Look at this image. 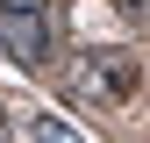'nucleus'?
<instances>
[{"label": "nucleus", "mask_w": 150, "mask_h": 143, "mask_svg": "<svg viewBox=\"0 0 150 143\" xmlns=\"http://www.w3.org/2000/svg\"><path fill=\"white\" fill-rule=\"evenodd\" d=\"M7 14H43V0H7Z\"/></svg>", "instance_id": "nucleus-4"}, {"label": "nucleus", "mask_w": 150, "mask_h": 143, "mask_svg": "<svg viewBox=\"0 0 150 143\" xmlns=\"http://www.w3.org/2000/svg\"><path fill=\"white\" fill-rule=\"evenodd\" d=\"M79 86L86 100H107V107H122L129 93H136V57H129V50H86L79 57Z\"/></svg>", "instance_id": "nucleus-1"}, {"label": "nucleus", "mask_w": 150, "mask_h": 143, "mask_svg": "<svg viewBox=\"0 0 150 143\" xmlns=\"http://www.w3.org/2000/svg\"><path fill=\"white\" fill-rule=\"evenodd\" d=\"M29 143H86L71 122H57V115H29Z\"/></svg>", "instance_id": "nucleus-3"}, {"label": "nucleus", "mask_w": 150, "mask_h": 143, "mask_svg": "<svg viewBox=\"0 0 150 143\" xmlns=\"http://www.w3.org/2000/svg\"><path fill=\"white\" fill-rule=\"evenodd\" d=\"M0 43H7V57L14 64H50V29H43V14H7L0 22Z\"/></svg>", "instance_id": "nucleus-2"}, {"label": "nucleus", "mask_w": 150, "mask_h": 143, "mask_svg": "<svg viewBox=\"0 0 150 143\" xmlns=\"http://www.w3.org/2000/svg\"><path fill=\"white\" fill-rule=\"evenodd\" d=\"M0 143H7V115H0Z\"/></svg>", "instance_id": "nucleus-5"}]
</instances>
